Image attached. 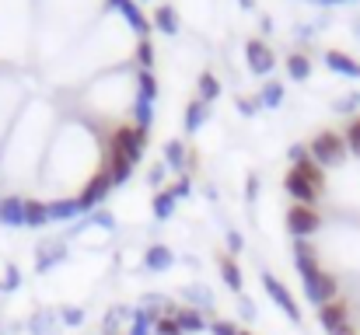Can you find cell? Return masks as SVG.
Instances as JSON below:
<instances>
[{"label":"cell","instance_id":"obj_37","mask_svg":"<svg viewBox=\"0 0 360 335\" xmlns=\"http://www.w3.org/2000/svg\"><path fill=\"white\" fill-rule=\"evenodd\" d=\"M347 147L360 154V119H354V122H350V129H347Z\"/></svg>","mask_w":360,"mask_h":335},{"label":"cell","instance_id":"obj_4","mask_svg":"<svg viewBox=\"0 0 360 335\" xmlns=\"http://www.w3.org/2000/svg\"><path fill=\"white\" fill-rule=\"evenodd\" d=\"M262 287H266L269 301H273V304H276V308H280V311H283V315H287L294 325H297V322H301V308H297L294 294H290V290H287V287H283V283L273 276V272H262Z\"/></svg>","mask_w":360,"mask_h":335},{"label":"cell","instance_id":"obj_25","mask_svg":"<svg viewBox=\"0 0 360 335\" xmlns=\"http://www.w3.org/2000/svg\"><path fill=\"white\" fill-rule=\"evenodd\" d=\"M287 74H290V81H308L311 63H308L301 53H294V56H287Z\"/></svg>","mask_w":360,"mask_h":335},{"label":"cell","instance_id":"obj_32","mask_svg":"<svg viewBox=\"0 0 360 335\" xmlns=\"http://www.w3.org/2000/svg\"><path fill=\"white\" fill-rule=\"evenodd\" d=\"M186 297H189V304L200 311V308H210L214 304V297H210V290H203V287H186Z\"/></svg>","mask_w":360,"mask_h":335},{"label":"cell","instance_id":"obj_20","mask_svg":"<svg viewBox=\"0 0 360 335\" xmlns=\"http://www.w3.org/2000/svg\"><path fill=\"white\" fill-rule=\"evenodd\" d=\"M294 171H297V175H301L304 182H311V185H315V189L322 192V185H326V175H322V168H319V164H315L311 157H304L301 164H294Z\"/></svg>","mask_w":360,"mask_h":335},{"label":"cell","instance_id":"obj_40","mask_svg":"<svg viewBox=\"0 0 360 335\" xmlns=\"http://www.w3.org/2000/svg\"><path fill=\"white\" fill-rule=\"evenodd\" d=\"M189 192H193V185H189V178H179V182L172 185V196H175V199H179V196H189Z\"/></svg>","mask_w":360,"mask_h":335},{"label":"cell","instance_id":"obj_34","mask_svg":"<svg viewBox=\"0 0 360 335\" xmlns=\"http://www.w3.org/2000/svg\"><path fill=\"white\" fill-rule=\"evenodd\" d=\"M136 63H140V70H150V63H154V46L147 39H140V46H136Z\"/></svg>","mask_w":360,"mask_h":335},{"label":"cell","instance_id":"obj_1","mask_svg":"<svg viewBox=\"0 0 360 335\" xmlns=\"http://www.w3.org/2000/svg\"><path fill=\"white\" fill-rule=\"evenodd\" d=\"M308 154H311V161H315L319 168L340 164V161L347 157V140H343V136H336V133H319V136L311 140Z\"/></svg>","mask_w":360,"mask_h":335},{"label":"cell","instance_id":"obj_28","mask_svg":"<svg viewBox=\"0 0 360 335\" xmlns=\"http://www.w3.org/2000/svg\"><path fill=\"white\" fill-rule=\"evenodd\" d=\"M221 95V81L214 77V74H200V102L207 105V102H214Z\"/></svg>","mask_w":360,"mask_h":335},{"label":"cell","instance_id":"obj_13","mask_svg":"<svg viewBox=\"0 0 360 335\" xmlns=\"http://www.w3.org/2000/svg\"><path fill=\"white\" fill-rule=\"evenodd\" d=\"M172 262H175V255H172L168 244H154V248L147 251V258H143V265H147L150 272H165V269H172Z\"/></svg>","mask_w":360,"mask_h":335},{"label":"cell","instance_id":"obj_46","mask_svg":"<svg viewBox=\"0 0 360 335\" xmlns=\"http://www.w3.org/2000/svg\"><path fill=\"white\" fill-rule=\"evenodd\" d=\"M255 192H259V178H248V185H245V196H248V199H255Z\"/></svg>","mask_w":360,"mask_h":335},{"label":"cell","instance_id":"obj_44","mask_svg":"<svg viewBox=\"0 0 360 335\" xmlns=\"http://www.w3.org/2000/svg\"><path fill=\"white\" fill-rule=\"evenodd\" d=\"M228 248H231V251H241V234L238 230H228Z\"/></svg>","mask_w":360,"mask_h":335},{"label":"cell","instance_id":"obj_15","mask_svg":"<svg viewBox=\"0 0 360 335\" xmlns=\"http://www.w3.org/2000/svg\"><path fill=\"white\" fill-rule=\"evenodd\" d=\"M294 265H297V272H301V276H308V272H315V269H319L315 251H311L301 237H297V244H294Z\"/></svg>","mask_w":360,"mask_h":335},{"label":"cell","instance_id":"obj_31","mask_svg":"<svg viewBox=\"0 0 360 335\" xmlns=\"http://www.w3.org/2000/svg\"><path fill=\"white\" fill-rule=\"evenodd\" d=\"M129 175H133V164H129V161H120V157H112V164H109V178H112V185H122Z\"/></svg>","mask_w":360,"mask_h":335},{"label":"cell","instance_id":"obj_26","mask_svg":"<svg viewBox=\"0 0 360 335\" xmlns=\"http://www.w3.org/2000/svg\"><path fill=\"white\" fill-rule=\"evenodd\" d=\"M172 214H175V196H172V189H165V192L154 196V217L158 221H168Z\"/></svg>","mask_w":360,"mask_h":335},{"label":"cell","instance_id":"obj_7","mask_svg":"<svg viewBox=\"0 0 360 335\" xmlns=\"http://www.w3.org/2000/svg\"><path fill=\"white\" fill-rule=\"evenodd\" d=\"M287 227H290V234L294 237H308V234H315L322 221H319V214H315V206H290L287 210Z\"/></svg>","mask_w":360,"mask_h":335},{"label":"cell","instance_id":"obj_42","mask_svg":"<svg viewBox=\"0 0 360 335\" xmlns=\"http://www.w3.org/2000/svg\"><path fill=\"white\" fill-rule=\"evenodd\" d=\"M304 157H311V154H308V147H301V143H294V147H290V161H294V164H301Z\"/></svg>","mask_w":360,"mask_h":335},{"label":"cell","instance_id":"obj_3","mask_svg":"<svg viewBox=\"0 0 360 335\" xmlns=\"http://www.w3.org/2000/svg\"><path fill=\"white\" fill-rule=\"evenodd\" d=\"M112 157L136 164V161L143 157V129H136V126H122L120 133L112 136Z\"/></svg>","mask_w":360,"mask_h":335},{"label":"cell","instance_id":"obj_9","mask_svg":"<svg viewBox=\"0 0 360 335\" xmlns=\"http://www.w3.org/2000/svg\"><path fill=\"white\" fill-rule=\"evenodd\" d=\"M283 189H287V192L297 199V206H315V203H319V189H315L311 182H304V178H301L294 168L287 171V178H283Z\"/></svg>","mask_w":360,"mask_h":335},{"label":"cell","instance_id":"obj_19","mask_svg":"<svg viewBox=\"0 0 360 335\" xmlns=\"http://www.w3.org/2000/svg\"><path fill=\"white\" fill-rule=\"evenodd\" d=\"M120 11L126 14V21L133 25V32H136L140 39H147V32H150V21H147V18L140 14V7H136V4H129V0H122Z\"/></svg>","mask_w":360,"mask_h":335},{"label":"cell","instance_id":"obj_23","mask_svg":"<svg viewBox=\"0 0 360 335\" xmlns=\"http://www.w3.org/2000/svg\"><path fill=\"white\" fill-rule=\"evenodd\" d=\"M136 88H140L136 98H143V102H154V98H158V81H154L150 70H140V74H136Z\"/></svg>","mask_w":360,"mask_h":335},{"label":"cell","instance_id":"obj_36","mask_svg":"<svg viewBox=\"0 0 360 335\" xmlns=\"http://www.w3.org/2000/svg\"><path fill=\"white\" fill-rule=\"evenodd\" d=\"M18 283H21V272H18V265H7V276H4L0 290H18Z\"/></svg>","mask_w":360,"mask_h":335},{"label":"cell","instance_id":"obj_22","mask_svg":"<svg viewBox=\"0 0 360 335\" xmlns=\"http://www.w3.org/2000/svg\"><path fill=\"white\" fill-rule=\"evenodd\" d=\"M77 214H81L77 199H56V203H49V221H74Z\"/></svg>","mask_w":360,"mask_h":335},{"label":"cell","instance_id":"obj_16","mask_svg":"<svg viewBox=\"0 0 360 335\" xmlns=\"http://www.w3.org/2000/svg\"><path fill=\"white\" fill-rule=\"evenodd\" d=\"M49 223V206L39 199H25V227H46Z\"/></svg>","mask_w":360,"mask_h":335},{"label":"cell","instance_id":"obj_41","mask_svg":"<svg viewBox=\"0 0 360 335\" xmlns=\"http://www.w3.org/2000/svg\"><path fill=\"white\" fill-rule=\"evenodd\" d=\"M238 311H241V318H248V322L255 318V304H252L248 297H241V301H238Z\"/></svg>","mask_w":360,"mask_h":335},{"label":"cell","instance_id":"obj_39","mask_svg":"<svg viewBox=\"0 0 360 335\" xmlns=\"http://www.w3.org/2000/svg\"><path fill=\"white\" fill-rule=\"evenodd\" d=\"M210 332L214 335H238V329H235L231 322H221V318H217V322L210 325Z\"/></svg>","mask_w":360,"mask_h":335},{"label":"cell","instance_id":"obj_45","mask_svg":"<svg viewBox=\"0 0 360 335\" xmlns=\"http://www.w3.org/2000/svg\"><path fill=\"white\" fill-rule=\"evenodd\" d=\"M357 105H360V95H350V98L340 102V112H350V109H357Z\"/></svg>","mask_w":360,"mask_h":335},{"label":"cell","instance_id":"obj_27","mask_svg":"<svg viewBox=\"0 0 360 335\" xmlns=\"http://www.w3.org/2000/svg\"><path fill=\"white\" fill-rule=\"evenodd\" d=\"M39 255H42V258L35 262V269H39V272H49V269L63 258V248H60V244H56V248H53V244H42V248H39Z\"/></svg>","mask_w":360,"mask_h":335},{"label":"cell","instance_id":"obj_8","mask_svg":"<svg viewBox=\"0 0 360 335\" xmlns=\"http://www.w3.org/2000/svg\"><path fill=\"white\" fill-rule=\"evenodd\" d=\"M245 60H248V70L252 74H269L276 67V56H273V49L262 39H248L245 42Z\"/></svg>","mask_w":360,"mask_h":335},{"label":"cell","instance_id":"obj_47","mask_svg":"<svg viewBox=\"0 0 360 335\" xmlns=\"http://www.w3.org/2000/svg\"><path fill=\"white\" fill-rule=\"evenodd\" d=\"M315 4H343V0H315Z\"/></svg>","mask_w":360,"mask_h":335},{"label":"cell","instance_id":"obj_2","mask_svg":"<svg viewBox=\"0 0 360 335\" xmlns=\"http://www.w3.org/2000/svg\"><path fill=\"white\" fill-rule=\"evenodd\" d=\"M301 280H304V297H308L315 308H326V304H333V301H336L340 280H336L333 272L315 269V272H308V276H301Z\"/></svg>","mask_w":360,"mask_h":335},{"label":"cell","instance_id":"obj_30","mask_svg":"<svg viewBox=\"0 0 360 335\" xmlns=\"http://www.w3.org/2000/svg\"><path fill=\"white\" fill-rule=\"evenodd\" d=\"M133 115H136V129H143V133H147V126H150V119H154V109H150V102L136 98V102H133Z\"/></svg>","mask_w":360,"mask_h":335},{"label":"cell","instance_id":"obj_33","mask_svg":"<svg viewBox=\"0 0 360 335\" xmlns=\"http://www.w3.org/2000/svg\"><path fill=\"white\" fill-rule=\"evenodd\" d=\"M154 335H182L179 322H175V315H161V318L154 322Z\"/></svg>","mask_w":360,"mask_h":335},{"label":"cell","instance_id":"obj_17","mask_svg":"<svg viewBox=\"0 0 360 335\" xmlns=\"http://www.w3.org/2000/svg\"><path fill=\"white\" fill-rule=\"evenodd\" d=\"M154 315L147 311V308H136L133 311V318H129V332L126 335H154Z\"/></svg>","mask_w":360,"mask_h":335},{"label":"cell","instance_id":"obj_49","mask_svg":"<svg viewBox=\"0 0 360 335\" xmlns=\"http://www.w3.org/2000/svg\"><path fill=\"white\" fill-rule=\"evenodd\" d=\"M238 4H241V7H252V0H238Z\"/></svg>","mask_w":360,"mask_h":335},{"label":"cell","instance_id":"obj_48","mask_svg":"<svg viewBox=\"0 0 360 335\" xmlns=\"http://www.w3.org/2000/svg\"><path fill=\"white\" fill-rule=\"evenodd\" d=\"M109 4H112V7H116V11H120V7H122V0H109Z\"/></svg>","mask_w":360,"mask_h":335},{"label":"cell","instance_id":"obj_10","mask_svg":"<svg viewBox=\"0 0 360 335\" xmlns=\"http://www.w3.org/2000/svg\"><path fill=\"white\" fill-rule=\"evenodd\" d=\"M0 223L4 227H25V199L21 196L0 199Z\"/></svg>","mask_w":360,"mask_h":335},{"label":"cell","instance_id":"obj_6","mask_svg":"<svg viewBox=\"0 0 360 335\" xmlns=\"http://www.w3.org/2000/svg\"><path fill=\"white\" fill-rule=\"evenodd\" d=\"M319 322H322V329L329 335H354L350 332V311H347V304H340V301L319 308Z\"/></svg>","mask_w":360,"mask_h":335},{"label":"cell","instance_id":"obj_14","mask_svg":"<svg viewBox=\"0 0 360 335\" xmlns=\"http://www.w3.org/2000/svg\"><path fill=\"white\" fill-rule=\"evenodd\" d=\"M175 322H179V329H182V335L186 332H203L207 329V322H203V315L196 311V308H175Z\"/></svg>","mask_w":360,"mask_h":335},{"label":"cell","instance_id":"obj_24","mask_svg":"<svg viewBox=\"0 0 360 335\" xmlns=\"http://www.w3.org/2000/svg\"><path fill=\"white\" fill-rule=\"evenodd\" d=\"M203 122H207V105L196 98V102H189V105H186V129H189V133H196Z\"/></svg>","mask_w":360,"mask_h":335},{"label":"cell","instance_id":"obj_18","mask_svg":"<svg viewBox=\"0 0 360 335\" xmlns=\"http://www.w3.org/2000/svg\"><path fill=\"white\" fill-rule=\"evenodd\" d=\"M165 161L172 168H193V157H186V143L182 140H168L165 143Z\"/></svg>","mask_w":360,"mask_h":335},{"label":"cell","instance_id":"obj_35","mask_svg":"<svg viewBox=\"0 0 360 335\" xmlns=\"http://www.w3.org/2000/svg\"><path fill=\"white\" fill-rule=\"evenodd\" d=\"M63 325H70V329H77V325H84V311L81 308H63Z\"/></svg>","mask_w":360,"mask_h":335},{"label":"cell","instance_id":"obj_11","mask_svg":"<svg viewBox=\"0 0 360 335\" xmlns=\"http://www.w3.org/2000/svg\"><path fill=\"white\" fill-rule=\"evenodd\" d=\"M217 269H221V280L228 283V290L241 294V287H245V276H241L238 262H235L231 255H217Z\"/></svg>","mask_w":360,"mask_h":335},{"label":"cell","instance_id":"obj_21","mask_svg":"<svg viewBox=\"0 0 360 335\" xmlns=\"http://www.w3.org/2000/svg\"><path fill=\"white\" fill-rule=\"evenodd\" d=\"M154 25H158L165 35H175V32H179V14H175V7L161 4V7H158V14H154Z\"/></svg>","mask_w":360,"mask_h":335},{"label":"cell","instance_id":"obj_43","mask_svg":"<svg viewBox=\"0 0 360 335\" xmlns=\"http://www.w3.org/2000/svg\"><path fill=\"white\" fill-rule=\"evenodd\" d=\"M255 109H259V102H248V98H238V112H241V115H255Z\"/></svg>","mask_w":360,"mask_h":335},{"label":"cell","instance_id":"obj_29","mask_svg":"<svg viewBox=\"0 0 360 335\" xmlns=\"http://www.w3.org/2000/svg\"><path fill=\"white\" fill-rule=\"evenodd\" d=\"M280 102H283V88H280V84H262L259 105H262V109H276Z\"/></svg>","mask_w":360,"mask_h":335},{"label":"cell","instance_id":"obj_12","mask_svg":"<svg viewBox=\"0 0 360 335\" xmlns=\"http://www.w3.org/2000/svg\"><path fill=\"white\" fill-rule=\"evenodd\" d=\"M326 67L329 70H336V74H343V77H354V81H360V63L357 60H350L347 53H326Z\"/></svg>","mask_w":360,"mask_h":335},{"label":"cell","instance_id":"obj_38","mask_svg":"<svg viewBox=\"0 0 360 335\" xmlns=\"http://www.w3.org/2000/svg\"><path fill=\"white\" fill-rule=\"evenodd\" d=\"M91 223H98V227L112 230V227H116V217H112L109 210H95V214H91Z\"/></svg>","mask_w":360,"mask_h":335},{"label":"cell","instance_id":"obj_50","mask_svg":"<svg viewBox=\"0 0 360 335\" xmlns=\"http://www.w3.org/2000/svg\"><path fill=\"white\" fill-rule=\"evenodd\" d=\"M238 335H252V332H238Z\"/></svg>","mask_w":360,"mask_h":335},{"label":"cell","instance_id":"obj_5","mask_svg":"<svg viewBox=\"0 0 360 335\" xmlns=\"http://www.w3.org/2000/svg\"><path fill=\"white\" fill-rule=\"evenodd\" d=\"M109 189H112V178H109V171H98V175L88 182V189L77 196V206H81V214H95V210H98V203H102V199H109Z\"/></svg>","mask_w":360,"mask_h":335}]
</instances>
